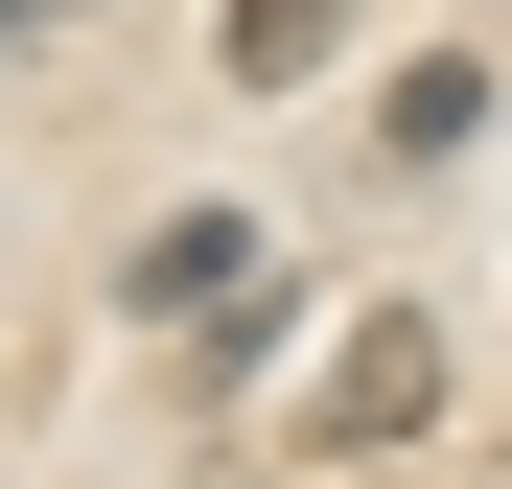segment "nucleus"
<instances>
[{
    "mask_svg": "<svg viewBox=\"0 0 512 489\" xmlns=\"http://www.w3.org/2000/svg\"><path fill=\"white\" fill-rule=\"evenodd\" d=\"M419 396H443V326H350V373H326V466L419 443Z\"/></svg>",
    "mask_w": 512,
    "mask_h": 489,
    "instance_id": "obj_1",
    "label": "nucleus"
},
{
    "mask_svg": "<svg viewBox=\"0 0 512 489\" xmlns=\"http://www.w3.org/2000/svg\"><path fill=\"white\" fill-rule=\"evenodd\" d=\"M233 280H256V233H233V210H163L117 303H140V326H187V303H233Z\"/></svg>",
    "mask_w": 512,
    "mask_h": 489,
    "instance_id": "obj_2",
    "label": "nucleus"
},
{
    "mask_svg": "<svg viewBox=\"0 0 512 489\" xmlns=\"http://www.w3.org/2000/svg\"><path fill=\"white\" fill-rule=\"evenodd\" d=\"M210 47L256 70V94H303V70H326V47H350V0H233V24H210Z\"/></svg>",
    "mask_w": 512,
    "mask_h": 489,
    "instance_id": "obj_3",
    "label": "nucleus"
},
{
    "mask_svg": "<svg viewBox=\"0 0 512 489\" xmlns=\"http://www.w3.org/2000/svg\"><path fill=\"white\" fill-rule=\"evenodd\" d=\"M489 140V70H396V117H373V163H466Z\"/></svg>",
    "mask_w": 512,
    "mask_h": 489,
    "instance_id": "obj_4",
    "label": "nucleus"
},
{
    "mask_svg": "<svg viewBox=\"0 0 512 489\" xmlns=\"http://www.w3.org/2000/svg\"><path fill=\"white\" fill-rule=\"evenodd\" d=\"M0 24H70V0H0Z\"/></svg>",
    "mask_w": 512,
    "mask_h": 489,
    "instance_id": "obj_5",
    "label": "nucleus"
},
{
    "mask_svg": "<svg viewBox=\"0 0 512 489\" xmlns=\"http://www.w3.org/2000/svg\"><path fill=\"white\" fill-rule=\"evenodd\" d=\"M350 489H419V466H350Z\"/></svg>",
    "mask_w": 512,
    "mask_h": 489,
    "instance_id": "obj_6",
    "label": "nucleus"
}]
</instances>
